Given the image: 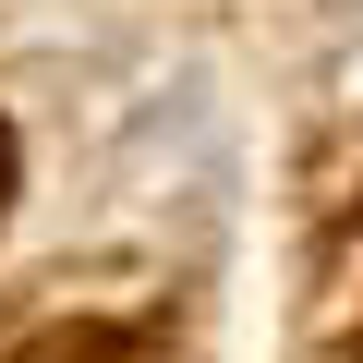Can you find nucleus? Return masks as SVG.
Here are the masks:
<instances>
[{
  "mask_svg": "<svg viewBox=\"0 0 363 363\" xmlns=\"http://www.w3.org/2000/svg\"><path fill=\"white\" fill-rule=\"evenodd\" d=\"M0 194H13V133H0Z\"/></svg>",
  "mask_w": 363,
  "mask_h": 363,
  "instance_id": "2",
  "label": "nucleus"
},
{
  "mask_svg": "<svg viewBox=\"0 0 363 363\" xmlns=\"http://www.w3.org/2000/svg\"><path fill=\"white\" fill-rule=\"evenodd\" d=\"M13 363H157L133 327H49V339H25Z\"/></svg>",
  "mask_w": 363,
  "mask_h": 363,
  "instance_id": "1",
  "label": "nucleus"
}]
</instances>
